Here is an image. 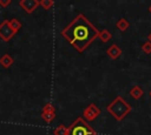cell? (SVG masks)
<instances>
[{
	"instance_id": "obj_1",
	"label": "cell",
	"mask_w": 151,
	"mask_h": 135,
	"mask_svg": "<svg viewBox=\"0 0 151 135\" xmlns=\"http://www.w3.org/2000/svg\"><path fill=\"white\" fill-rule=\"evenodd\" d=\"M61 35L76 48V50L81 53L98 38L99 31L84 14L79 13L61 31Z\"/></svg>"
},
{
	"instance_id": "obj_2",
	"label": "cell",
	"mask_w": 151,
	"mask_h": 135,
	"mask_svg": "<svg viewBox=\"0 0 151 135\" xmlns=\"http://www.w3.org/2000/svg\"><path fill=\"white\" fill-rule=\"evenodd\" d=\"M106 110L117 120V121H122L129 113H131L132 107L130 103H127L124 97L122 96H117L113 101H111L107 107Z\"/></svg>"
},
{
	"instance_id": "obj_3",
	"label": "cell",
	"mask_w": 151,
	"mask_h": 135,
	"mask_svg": "<svg viewBox=\"0 0 151 135\" xmlns=\"http://www.w3.org/2000/svg\"><path fill=\"white\" fill-rule=\"evenodd\" d=\"M67 128L68 135H97V131L83 117H77Z\"/></svg>"
},
{
	"instance_id": "obj_4",
	"label": "cell",
	"mask_w": 151,
	"mask_h": 135,
	"mask_svg": "<svg viewBox=\"0 0 151 135\" xmlns=\"http://www.w3.org/2000/svg\"><path fill=\"white\" fill-rule=\"evenodd\" d=\"M14 35H15V32L11 28L9 21H8V20H4V21L0 23V39L7 42V41H9Z\"/></svg>"
},
{
	"instance_id": "obj_5",
	"label": "cell",
	"mask_w": 151,
	"mask_h": 135,
	"mask_svg": "<svg viewBox=\"0 0 151 135\" xmlns=\"http://www.w3.org/2000/svg\"><path fill=\"white\" fill-rule=\"evenodd\" d=\"M100 113H101V110L94 103H90V104H87V107L83 112V115L85 117L84 120H86V121H93V120H96L100 115Z\"/></svg>"
},
{
	"instance_id": "obj_6",
	"label": "cell",
	"mask_w": 151,
	"mask_h": 135,
	"mask_svg": "<svg viewBox=\"0 0 151 135\" xmlns=\"http://www.w3.org/2000/svg\"><path fill=\"white\" fill-rule=\"evenodd\" d=\"M19 6L28 14L33 13L38 7H39V1L38 0H20Z\"/></svg>"
},
{
	"instance_id": "obj_7",
	"label": "cell",
	"mask_w": 151,
	"mask_h": 135,
	"mask_svg": "<svg viewBox=\"0 0 151 135\" xmlns=\"http://www.w3.org/2000/svg\"><path fill=\"white\" fill-rule=\"evenodd\" d=\"M122 49H120V47H118V45H116V43H113V45H111L107 49H106V54H107V56L111 59V60H116V59H118L120 55H122Z\"/></svg>"
},
{
	"instance_id": "obj_8",
	"label": "cell",
	"mask_w": 151,
	"mask_h": 135,
	"mask_svg": "<svg viewBox=\"0 0 151 135\" xmlns=\"http://www.w3.org/2000/svg\"><path fill=\"white\" fill-rule=\"evenodd\" d=\"M13 63H14V59H13V56H12L11 54H8V53H5V54L0 58V66H1L2 68H9L11 66H13Z\"/></svg>"
},
{
	"instance_id": "obj_9",
	"label": "cell",
	"mask_w": 151,
	"mask_h": 135,
	"mask_svg": "<svg viewBox=\"0 0 151 135\" xmlns=\"http://www.w3.org/2000/svg\"><path fill=\"white\" fill-rule=\"evenodd\" d=\"M143 94H144V90H143L142 87L138 86V85L133 86V87L130 89V96H131L132 99H134V100H139V99L143 96Z\"/></svg>"
},
{
	"instance_id": "obj_10",
	"label": "cell",
	"mask_w": 151,
	"mask_h": 135,
	"mask_svg": "<svg viewBox=\"0 0 151 135\" xmlns=\"http://www.w3.org/2000/svg\"><path fill=\"white\" fill-rule=\"evenodd\" d=\"M98 38L100 39V41L101 42H109L110 40H111V38H112V34H111V32L109 31V29H106V28H104V29H101V31H99V35H98Z\"/></svg>"
},
{
	"instance_id": "obj_11",
	"label": "cell",
	"mask_w": 151,
	"mask_h": 135,
	"mask_svg": "<svg viewBox=\"0 0 151 135\" xmlns=\"http://www.w3.org/2000/svg\"><path fill=\"white\" fill-rule=\"evenodd\" d=\"M116 27L119 29V31H122V32H125L129 27H130V22L125 19V18H120L117 22H116Z\"/></svg>"
},
{
	"instance_id": "obj_12",
	"label": "cell",
	"mask_w": 151,
	"mask_h": 135,
	"mask_svg": "<svg viewBox=\"0 0 151 135\" xmlns=\"http://www.w3.org/2000/svg\"><path fill=\"white\" fill-rule=\"evenodd\" d=\"M53 135H68V128L65 127L64 124H59L54 128Z\"/></svg>"
},
{
	"instance_id": "obj_13",
	"label": "cell",
	"mask_w": 151,
	"mask_h": 135,
	"mask_svg": "<svg viewBox=\"0 0 151 135\" xmlns=\"http://www.w3.org/2000/svg\"><path fill=\"white\" fill-rule=\"evenodd\" d=\"M9 26H11V28L17 33V32H19L20 31V28H21V22L17 19V18H13V19H11L9 20Z\"/></svg>"
},
{
	"instance_id": "obj_14",
	"label": "cell",
	"mask_w": 151,
	"mask_h": 135,
	"mask_svg": "<svg viewBox=\"0 0 151 135\" xmlns=\"http://www.w3.org/2000/svg\"><path fill=\"white\" fill-rule=\"evenodd\" d=\"M39 6H41L44 9H50L54 6V1L53 0H40L39 1Z\"/></svg>"
},
{
	"instance_id": "obj_15",
	"label": "cell",
	"mask_w": 151,
	"mask_h": 135,
	"mask_svg": "<svg viewBox=\"0 0 151 135\" xmlns=\"http://www.w3.org/2000/svg\"><path fill=\"white\" fill-rule=\"evenodd\" d=\"M55 117V113H41V119L47 122V123H51Z\"/></svg>"
},
{
	"instance_id": "obj_16",
	"label": "cell",
	"mask_w": 151,
	"mask_h": 135,
	"mask_svg": "<svg viewBox=\"0 0 151 135\" xmlns=\"http://www.w3.org/2000/svg\"><path fill=\"white\" fill-rule=\"evenodd\" d=\"M42 113H55V108H54L53 103L47 102V103L42 107Z\"/></svg>"
},
{
	"instance_id": "obj_17",
	"label": "cell",
	"mask_w": 151,
	"mask_h": 135,
	"mask_svg": "<svg viewBox=\"0 0 151 135\" xmlns=\"http://www.w3.org/2000/svg\"><path fill=\"white\" fill-rule=\"evenodd\" d=\"M142 49H143V52H144L145 54H151V43H150L149 41H146L145 43H143Z\"/></svg>"
},
{
	"instance_id": "obj_18",
	"label": "cell",
	"mask_w": 151,
	"mask_h": 135,
	"mask_svg": "<svg viewBox=\"0 0 151 135\" xmlns=\"http://www.w3.org/2000/svg\"><path fill=\"white\" fill-rule=\"evenodd\" d=\"M12 4V0H0V6L1 7H7V6H9Z\"/></svg>"
},
{
	"instance_id": "obj_19",
	"label": "cell",
	"mask_w": 151,
	"mask_h": 135,
	"mask_svg": "<svg viewBox=\"0 0 151 135\" xmlns=\"http://www.w3.org/2000/svg\"><path fill=\"white\" fill-rule=\"evenodd\" d=\"M147 41H149V42L151 43V33H150V34L147 35Z\"/></svg>"
},
{
	"instance_id": "obj_20",
	"label": "cell",
	"mask_w": 151,
	"mask_h": 135,
	"mask_svg": "<svg viewBox=\"0 0 151 135\" xmlns=\"http://www.w3.org/2000/svg\"><path fill=\"white\" fill-rule=\"evenodd\" d=\"M149 12H150V13H151V5H150V6H149Z\"/></svg>"
},
{
	"instance_id": "obj_21",
	"label": "cell",
	"mask_w": 151,
	"mask_h": 135,
	"mask_svg": "<svg viewBox=\"0 0 151 135\" xmlns=\"http://www.w3.org/2000/svg\"><path fill=\"white\" fill-rule=\"evenodd\" d=\"M149 94H150V96H151V90H150V93H149Z\"/></svg>"
}]
</instances>
